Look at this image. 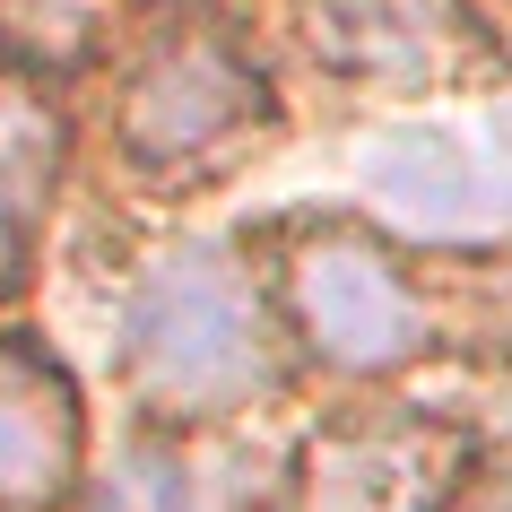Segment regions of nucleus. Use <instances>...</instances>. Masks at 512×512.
<instances>
[{
  "instance_id": "obj_1",
  "label": "nucleus",
  "mask_w": 512,
  "mask_h": 512,
  "mask_svg": "<svg viewBox=\"0 0 512 512\" xmlns=\"http://www.w3.org/2000/svg\"><path fill=\"white\" fill-rule=\"evenodd\" d=\"M131 365L174 408H226L261 382V313L226 252L191 243L148 270L131 304Z\"/></svg>"
},
{
  "instance_id": "obj_2",
  "label": "nucleus",
  "mask_w": 512,
  "mask_h": 512,
  "mask_svg": "<svg viewBox=\"0 0 512 512\" xmlns=\"http://www.w3.org/2000/svg\"><path fill=\"white\" fill-rule=\"evenodd\" d=\"M296 313H304V339L348 374H382V365L417 356V339H426L417 287L365 235H313L296 252Z\"/></svg>"
},
{
  "instance_id": "obj_3",
  "label": "nucleus",
  "mask_w": 512,
  "mask_h": 512,
  "mask_svg": "<svg viewBox=\"0 0 512 512\" xmlns=\"http://www.w3.org/2000/svg\"><path fill=\"white\" fill-rule=\"evenodd\" d=\"M252 105H261V87H252V70H243L217 35H174V44H157V61L131 79L122 131H131L139 157H200V148H217L226 131H243Z\"/></svg>"
},
{
  "instance_id": "obj_4",
  "label": "nucleus",
  "mask_w": 512,
  "mask_h": 512,
  "mask_svg": "<svg viewBox=\"0 0 512 512\" xmlns=\"http://www.w3.org/2000/svg\"><path fill=\"white\" fill-rule=\"evenodd\" d=\"M452 443L426 426H365L313 443L304 469V512H426L443 495Z\"/></svg>"
},
{
  "instance_id": "obj_5",
  "label": "nucleus",
  "mask_w": 512,
  "mask_h": 512,
  "mask_svg": "<svg viewBox=\"0 0 512 512\" xmlns=\"http://www.w3.org/2000/svg\"><path fill=\"white\" fill-rule=\"evenodd\" d=\"M79 469V408L35 356L0 348V504H44Z\"/></svg>"
},
{
  "instance_id": "obj_6",
  "label": "nucleus",
  "mask_w": 512,
  "mask_h": 512,
  "mask_svg": "<svg viewBox=\"0 0 512 512\" xmlns=\"http://www.w3.org/2000/svg\"><path fill=\"white\" fill-rule=\"evenodd\" d=\"M87 512H183V469H174V460H157V452H139Z\"/></svg>"
}]
</instances>
